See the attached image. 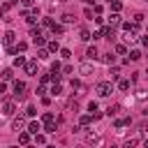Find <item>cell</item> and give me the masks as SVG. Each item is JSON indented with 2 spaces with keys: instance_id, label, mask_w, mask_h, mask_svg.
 <instances>
[{
  "instance_id": "15",
  "label": "cell",
  "mask_w": 148,
  "mask_h": 148,
  "mask_svg": "<svg viewBox=\"0 0 148 148\" xmlns=\"http://www.w3.org/2000/svg\"><path fill=\"white\" fill-rule=\"evenodd\" d=\"M58 130V123H46V127H44V132H49V134H53Z\"/></svg>"
},
{
  "instance_id": "47",
  "label": "cell",
  "mask_w": 148,
  "mask_h": 148,
  "mask_svg": "<svg viewBox=\"0 0 148 148\" xmlns=\"http://www.w3.org/2000/svg\"><path fill=\"white\" fill-rule=\"evenodd\" d=\"M62 2H69V0H62Z\"/></svg>"
},
{
  "instance_id": "1",
  "label": "cell",
  "mask_w": 148,
  "mask_h": 148,
  "mask_svg": "<svg viewBox=\"0 0 148 148\" xmlns=\"http://www.w3.org/2000/svg\"><path fill=\"white\" fill-rule=\"evenodd\" d=\"M95 92H97L99 97H109V95L113 92V83H111V81H99V83L95 86Z\"/></svg>"
},
{
  "instance_id": "37",
  "label": "cell",
  "mask_w": 148,
  "mask_h": 148,
  "mask_svg": "<svg viewBox=\"0 0 148 148\" xmlns=\"http://www.w3.org/2000/svg\"><path fill=\"white\" fill-rule=\"evenodd\" d=\"M136 97H139V99H148V92H146V90H139V95H136Z\"/></svg>"
},
{
  "instance_id": "34",
  "label": "cell",
  "mask_w": 148,
  "mask_h": 148,
  "mask_svg": "<svg viewBox=\"0 0 148 148\" xmlns=\"http://www.w3.org/2000/svg\"><path fill=\"white\" fill-rule=\"evenodd\" d=\"M49 81H51V76H49V74H42V86H46Z\"/></svg>"
},
{
  "instance_id": "12",
  "label": "cell",
  "mask_w": 148,
  "mask_h": 148,
  "mask_svg": "<svg viewBox=\"0 0 148 148\" xmlns=\"http://www.w3.org/2000/svg\"><path fill=\"white\" fill-rule=\"evenodd\" d=\"M39 130H42L39 123H30V125H28V132H30V134H39Z\"/></svg>"
},
{
  "instance_id": "18",
  "label": "cell",
  "mask_w": 148,
  "mask_h": 148,
  "mask_svg": "<svg viewBox=\"0 0 148 148\" xmlns=\"http://www.w3.org/2000/svg\"><path fill=\"white\" fill-rule=\"evenodd\" d=\"M60 92H62V86L60 83H53L51 86V95H60Z\"/></svg>"
},
{
  "instance_id": "40",
  "label": "cell",
  "mask_w": 148,
  "mask_h": 148,
  "mask_svg": "<svg viewBox=\"0 0 148 148\" xmlns=\"http://www.w3.org/2000/svg\"><path fill=\"white\" fill-rule=\"evenodd\" d=\"M67 109H69V111H72V109L76 111V102H72V99H69V102H67Z\"/></svg>"
},
{
  "instance_id": "49",
  "label": "cell",
  "mask_w": 148,
  "mask_h": 148,
  "mask_svg": "<svg viewBox=\"0 0 148 148\" xmlns=\"http://www.w3.org/2000/svg\"><path fill=\"white\" fill-rule=\"evenodd\" d=\"M111 148H116V146H111Z\"/></svg>"
},
{
  "instance_id": "38",
  "label": "cell",
  "mask_w": 148,
  "mask_h": 148,
  "mask_svg": "<svg viewBox=\"0 0 148 148\" xmlns=\"http://www.w3.org/2000/svg\"><path fill=\"white\" fill-rule=\"evenodd\" d=\"M83 14H86V18H92V9H90V7H86V12H83Z\"/></svg>"
},
{
  "instance_id": "16",
  "label": "cell",
  "mask_w": 148,
  "mask_h": 148,
  "mask_svg": "<svg viewBox=\"0 0 148 148\" xmlns=\"http://www.w3.org/2000/svg\"><path fill=\"white\" fill-rule=\"evenodd\" d=\"M23 65H25V58L23 56H16L14 58V67H23Z\"/></svg>"
},
{
  "instance_id": "28",
  "label": "cell",
  "mask_w": 148,
  "mask_h": 148,
  "mask_svg": "<svg viewBox=\"0 0 148 148\" xmlns=\"http://www.w3.org/2000/svg\"><path fill=\"white\" fill-rule=\"evenodd\" d=\"M58 49H60V46H58V42H49V51H51V53H56Z\"/></svg>"
},
{
  "instance_id": "45",
  "label": "cell",
  "mask_w": 148,
  "mask_h": 148,
  "mask_svg": "<svg viewBox=\"0 0 148 148\" xmlns=\"http://www.w3.org/2000/svg\"><path fill=\"white\" fill-rule=\"evenodd\" d=\"M7 148H18V146H7Z\"/></svg>"
},
{
  "instance_id": "43",
  "label": "cell",
  "mask_w": 148,
  "mask_h": 148,
  "mask_svg": "<svg viewBox=\"0 0 148 148\" xmlns=\"http://www.w3.org/2000/svg\"><path fill=\"white\" fill-rule=\"evenodd\" d=\"M143 148H148V139H146V143H143Z\"/></svg>"
},
{
  "instance_id": "19",
  "label": "cell",
  "mask_w": 148,
  "mask_h": 148,
  "mask_svg": "<svg viewBox=\"0 0 148 148\" xmlns=\"http://www.w3.org/2000/svg\"><path fill=\"white\" fill-rule=\"evenodd\" d=\"M120 7H123V5H120V0H111V9H113L116 14L120 12Z\"/></svg>"
},
{
  "instance_id": "36",
  "label": "cell",
  "mask_w": 148,
  "mask_h": 148,
  "mask_svg": "<svg viewBox=\"0 0 148 148\" xmlns=\"http://www.w3.org/2000/svg\"><path fill=\"white\" fill-rule=\"evenodd\" d=\"M35 141H37V143H44L46 139H44V134H35Z\"/></svg>"
},
{
  "instance_id": "4",
  "label": "cell",
  "mask_w": 148,
  "mask_h": 148,
  "mask_svg": "<svg viewBox=\"0 0 148 148\" xmlns=\"http://www.w3.org/2000/svg\"><path fill=\"white\" fill-rule=\"evenodd\" d=\"M14 92H16L18 99H23V95H25V83H23V81H16V83H14Z\"/></svg>"
},
{
  "instance_id": "21",
  "label": "cell",
  "mask_w": 148,
  "mask_h": 148,
  "mask_svg": "<svg viewBox=\"0 0 148 148\" xmlns=\"http://www.w3.org/2000/svg\"><path fill=\"white\" fill-rule=\"evenodd\" d=\"M18 141H21V143H28V141H30V132H21Z\"/></svg>"
},
{
  "instance_id": "25",
  "label": "cell",
  "mask_w": 148,
  "mask_h": 148,
  "mask_svg": "<svg viewBox=\"0 0 148 148\" xmlns=\"http://www.w3.org/2000/svg\"><path fill=\"white\" fill-rule=\"evenodd\" d=\"M92 123V116H81V125L86 127V125H90Z\"/></svg>"
},
{
  "instance_id": "33",
  "label": "cell",
  "mask_w": 148,
  "mask_h": 148,
  "mask_svg": "<svg viewBox=\"0 0 148 148\" xmlns=\"http://www.w3.org/2000/svg\"><path fill=\"white\" fill-rule=\"evenodd\" d=\"M60 56H62V58H69L72 53H69V49H60Z\"/></svg>"
},
{
  "instance_id": "27",
  "label": "cell",
  "mask_w": 148,
  "mask_h": 148,
  "mask_svg": "<svg viewBox=\"0 0 148 148\" xmlns=\"http://www.w3.org/2000/svg\"><path fill=\"white\" fill-rule=\"evenodd\" d=\"M125 39H127V42H136V32H132V30H130V32L125 35Z\"/></svg>"
},
{
  "instance_id": "31",
  "label": "cell",
  "mask_w": 148,
  "mask_h": 148,
  "mask_svg": "<svg viewBox=\"0 0 148 148\" xmlns=\"http://www.w3.org/2000/svg\"><path fill=\"white\" fill-rule=\"evenodd\" d=\"M42 120H44V123H53V113H49V111H46V113L42 116Z\"/></svg>"
},
{
  "instance_id": "42",
  "label": "cell",
  "mask_w": 148,
  "mask_h": 148,
  "mask_svg": "<svg viewBox=\"0 0 148 148\" xmlns=\"http://www.w3.org/2000/svg\"><path fill=\"white\" fill-rule=\"evenodd\" d=\"M21 2H23V5H25V7H28V5H32V2H35V0H21Z\"/></svg>"
},
{
  "instance_id": "46",
  "label": "cell",
  "mask_w": 148,
  "mask_h": 148,
  "mask_svg": "<svg viewBox=\"0 0 148 148\" xmlns=\"http://www.w3.org/2000/svg\"><path fill=\"white\" fill-rule=\"evenodd\" d=\"M83 2H92V0H83Z\"/></svg>"
},
{
  "instance_id": "9",
  "label": "cell",
  "mask_w": 148,
  "mask_h": 148,
  "mask_svg": "<svg viewBox=\"0 0 148 148\" xmlns=\"http://www.w3.org/2000/svg\"><path fill=\"white\" fill-rule=\"evenodd\" d=\"M86 58H88V60H95V58H99V51H97V46H88V51H86Z\"/></svg>"
},
{
  "instance_id": "20",
  "label": "cell",
  "mask_w": 148,
  "mask_h": 148,
  "mask_svg": "<svg viewBox=\"0 0 148 148\" xmlns=\"http://www.w3.org/2000/svg\"><path fill=\"white\" fill-rule=\"evenodd\" d=\"M37 58H39V60H46V58H49V51H46V49H39V51H37Z\"/></svg>"
},
{
  "instance_id": "22",
  "label": "cell",
  "mask_w": 148,
  "mask_h": 148,
  "mask_svg": "<svg viewBox=\"0 0 148 148\" xmlns=\"http://www.w3.org/2000/svg\"><path fill=\"white\" fill-rule=\"evenodd\" d=\"M62 23H74V14H62Z\"/></svg>"
},
{
  "instance_id": "11",
  "label": "cell",
  "mask_w": 148,
  "mask_h": 148,
  "mask_svg": "<svg viewBox=\"0 0 148 148\" xmlns=\"http://www.w3.org/2000/svg\"><path fill=\"white\" fill-rule=\"evenodd\" d=\"M79 37H81L83 42H90V39H92V35H90V32H88L86 28H81V30H79Z\"/></svg>"
},
{
  "instance_id": "29",
  "label": "cell",
  "mask_w": 148,
  "mask_h": 148,
  "mask_svg": "<svg viewBox=\"0 0 148 148\" xmlns=\"http://www.w3.org/2000/svg\"><path fill=\"white\" fill-rule=\"evenodd\" d=\"M139 58H141V51H136V49H134V51L130 53V60H139Z\"/></svg>"
},
{
  "instance_id": "35",
  "label": "cell",
  "mask_w": 148,
  "mask_h": 148,
  "mask_svg": "<svg viewBox=\"0 0 148 148\" xmlns=\"http://www.w3.org/2000/svg\"><path fill=\"white\" fill-rule=\"evenodd\" d=\"M72 88H76V90H81V81H76V79H72Z\"/></svg>"
},
{
  "instance_id": "44",
  "label": "cell",
  "mask_w": 148,
  "mask_h": 148,
  "mask_svg": "<svg viewBox=\"0 0 148 148\" xmlns=\"http://www.w3.org/2000/svg\"><path fill=\"white\" fill-rule=\"evenodd\" d=\"M44 148H56V146H44Z\"/></svg>"
},
{
  "instance_id": "2",
  "label": "cell",
  "mask_w": 148,
  "mask_h": 148,
  "mask_svg": "<svg viewBox=\"0 0 148 148\" xmlns=\"http://www.w3.org/2000/svg\"><path fill=\"white\" fill-rule=\"evenodd\" d=\"M86 143H90L92 148H97V146L104 143V136H102L99 132H88V134H86Z\"/></svg>"
},
{
  "instance_id": "41",
  "label": "cell",
  "mask_w": 148,
  "mask_h": 148,
  "mask_svg": "<svg viewBox=\"0 0 148 148\" xmlns=\"http://www.w3.org/2000/svg\"><path fill=\"white\" fill-rule=\"evenodd\" d=\"M5 92H7V86H5L2 81H0V95H5Z\"/></svg>"
},
{
  "instance_id": "14",
  "label": "cell",
  "mask_w": 148,
  "mask_h": 148,
  "mask_svg": "<svg viewBox=\"0 0 148 148\" xmlns=\"http://www.w3.org/2000/svg\"><path fill=\"white\" fill-rule=\"evenodd\" d=\"M102 60H104L106 65H113V60H116V56H113V53H104V56H102Z\"/></svg>"
},
{
  "instance_id": "23",
  "label": "cell",
  "mask_w": 148,
  "mask_h": 148,
  "mask_svg": "<svg viewBox=\"0 0 148 148\" xmlns=\"http://www.w3.org/2000/svg\"><path fill=\"white\" fill-rule=\"evenodd\" d=\"M12 76H14V72H12V69H2V79H5V81H9Z\"/></svg>"
},
{
  "instance_id": "30",
  "label": "cell",
  "mask_w": 148,
  "mask_h": 148,
  "mask_svg": "<svg viewBox=\"0 0 148 148\" xmlns=\"http://www.w3.org/2000/svg\"><path fill=\"white\" fill-rule=\"evenodd\" d=\"M35 113H37V109H35V106H28V109H25V116H28V118H32Z\"/></svg>"
},
{
  "instance_id": "8",
  "label": "cell",
  "mask_w": 148,
  "mask_h": 148,
  "mask_svg": "<svg viewBox=\"0 0 148 148\" xmlns=\"http://www.w3.org/2000/svg\"><path fill=\"white\" fill-rule=\"evenodd\" d=\"M14 39H16V35H14L12 30H7V32H5V37H2V42H5V46H12V44H14Z\"/></svg>"
},
{
  "instance_id": "10",
  "label": "cell",
  "mask_w": 148,
  "mask_h": 148,
  "mask_svg": "<svg viewBox=\"0 0 148 148\" xmlns=\"http://www.w3.org/2000/svg\"><path fill=\"white\" fill-rule=\"evenodd\" d=\"M14 111H16V104H14V102H5V106H2V113H5V116H12Z\"/></svg>"
},
{
  "instance_id": "13",
  "label": "cell",
  "mask_w": 148,
  "mask_h": 148,
  "mask_svg": "<svg viewBox=\"0 0 148 148\" xmlns=\"http://www.w3.org/2000/svg\"><path fill=\"white\" fill-rule=\"evenodd\" d=\"M109 23H111V28H113V25H118V23H120V16H118V14L113 12V14L109 16Z\"/></svg>"
},
{
  "instance_id": "39",
  "label": "cell",
  "mask_w": 148,
  "mask_h": 148,
  "mask_svg": "<svg viewBox=\"0 0 148 148\" xmlns=\"http://www.w3.org/2000/svg\"><path fill=\"white\" fill-rule=\"evenodd\" d=\"M118 76H120V74H118V69H116V67H111V79H118Z\"/></svg>"
},
{
  "instance_id": "17",
  "label": "cell",
  "mask_w": 148,
  "mask_h": 148,
  "mask_svg": "<svg viewBox=\"0 0 148 148\" xmlns=\"http://www.w3.org/2000/svg\"><path fill=\"white\" fill-rule=\"evenodd\" d=\"M118 88H120V90H130V81H127V79H120V81H118Z\"/></svg>"
},
{
  "instance_id": "48",
  "label": "cell",
  "mask_w": 148,
  "mask_h": 148,
  "mask_svg": "<svg viewBox=\"0 0 148 148\" xmlns=\"http://www.w3.org/2000/svg\"><path fill=\"white\" fill-rule=\"evenodd\" d=\"M28 148H35V146H28Z\"/></svg>"
},
{
  "instance_id": "7",
  "label": "cell",
  "mask_w": 148,
  "mask_h": 148,
  "mask_svg": "<svg viewBox=\"0 0 148 148\" xmlns=\"http://www.w3.org/2000/svg\"><path fill=\"white\" fill-rule=\"evenodd\" d=\"M12 127H14V130H23V127H25V118H23V116H16V118L12 120Z\"/></svg>"
},
{
  "instance_id": "3",
  "label": "cell",
  "mask_w": 148,
  "mask_h": 148,
  "mask_svg": "<svg viewBox=\"0 0 148 148\" xmlns=\"http://www.w3.org/2000/svg\"><path fill=\"white\" fill-rule=\"evenodd\" d=\"M139 141H141V134H132L125 139V148H134V146H139Z\"/></svg>"
},
{
  "instance_id": "5",
  "label": "cell",
  "mask_w": 148,
  "mask_h": 148,
  "mask_svg": "<svg viewBox=\"0 0 148 148\" xmlns=\"http://www.w3.org/2000/svg\"><path fill=\"white\" fill-rule=\"evenodd\" d=\"M25 72H28L30 76H35V74H37V60H28V62H25Z\"/></svg>"
},
{
  "instance_id": "26",
  "label": "cell",
  "mask_w": 148,
  "mask_h": 148,
  "mask_svg": "<svg viewBox=\"0 0 148 148\" xmlns=\"http://www.w3.org/2000/svg\"><path fill=\"white\" fill-rule=\"evenodd\" d=\"M51 32H53V35H62V25H58V23H56V25L51 28Z\"/></svg>"
},
{
  "instance_id": "6",
  "label": "cell",
  "mask_w": 148,
  "mask_h": 148,
  "mask_svg": "<svg viewBox=\"0 0 148 148\" xmlns=\"http://www.w3.org/2000/svg\"><path fill=\"white\" fill-rule=\"evenodd\" d=\"M79 74H83V76L92 74V65H90V62H81V65H79Z\"/></svg>"
},
{
  "instance_id": "32",
  "label": "cell",
  "mask_w": 148,
  "mask_h": 148,
  "mask_svg": "<svg viewBox=\"0 0 148 148\" xmlns=\"http://www.w3.org/2000/svg\"><path fill=\"white\" fill-rule=\"evenodd\" d=\"M25 49H28V44H25V42H18V46H16V51H21V53H23Z\"/></svg>"
},
{
  "instance_id": "24",
  "label": "cell",
  "mask_w": 148,
  "mask_h": 148,
  "mask_svg": "<svg viewBox=\"0 0 148 148\" xmlns=\"http://www.w3.org/2000/svg\"><path fill=\"white\" fill-rule=\"evenodd\" d=\"M118 111H120V106H118V104H116V106H109V109H106V113H109V116H116Z\"/></svg>"
}]
</instances>
